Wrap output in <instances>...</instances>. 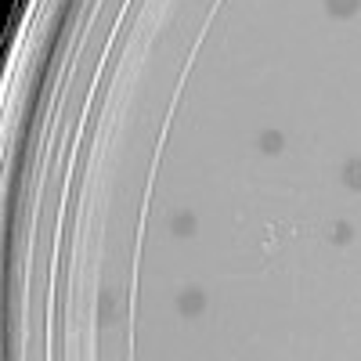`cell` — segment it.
<instances>
[{"label": "cell", "instance_id": "cell-3", "mask_svg": "<svg viewBox=\"0 0 361 361\" xmlns=\"http://www.w3.org/2000/svg\"><path fill=\"white\" fill-rule=\"evenodd\" d=\"M325 11L333 18H350L361 11V0H325Z\"/></svg>", "mask_w": 361, "mask_h": 361}, {"label": "cell", "instance_id": "cell-5", "mask_svg": "<svg viewBox=\"0 0 361 361\" xmlns=\"http://www.w3.org/2000/svg\"><path fill=\"white\" fill-rule=\"evenodd\" d=\"M343 185H347L350 192H361V159H350V163L343 166Z\"/></svg>", "mask_w": 361, "mask_h": 361}, {"label": "cell", "instance_id": "cell-6", "mask_svg": "<svg viewBox=\"0 0 361 361\" xmlns=\"http://www.w3.org/2000/svg\"><path fill=\"white\" fill-rule=\"evenodd\" d=\"M350 238H354V228H350L347 221H343V224H336V231H333V243H336V246H347Z\"/></svg>", "mask_w": 361, "mask_h": 361}, {"label": "cell", "instance_id": "cell-1", "mask_svg": "<svg viewBox=\"0 0 361 361\" xmlns=\"http://www.w3.org/2000/svg\"><path fill=\"white\" fill-rule=\"evenodd\" d=\"M177 311L185 314V318H199L202 311H206V296H202V289H185L177 296Z\"/></svg>", "mask_w": 361, "mask_h": 361}, {"label": "cell", "instance_id": "cell-4", "mask_svg": "<svg viewBox=\"0 0 361 361\" xmlns=\"http://www.w3.org/2000/svg\"><path fill=\"white\" fill-rule=\"evenodd\" d=\"M282 148H286V137H282L279 130H264V134H260V152H264V156H279Z\"/></svg>", "mask_w": 361, "mask_h": 361}, {"label": "cell", "instance_id": "cell-2", "mask_svg": "<svg viewBox=\"0 0 361 361\" xmlns=\"http://www.w3.org/2000/svg\"><path fill=\"white\" fill-rule=\"evenodd\" d=\"M170 231H173V238H192V235L199 231L195 214H188V209H177V214L170 217Z\"/></svg>", "mask_w": 361, "mask_h": 361}]
</instances>
